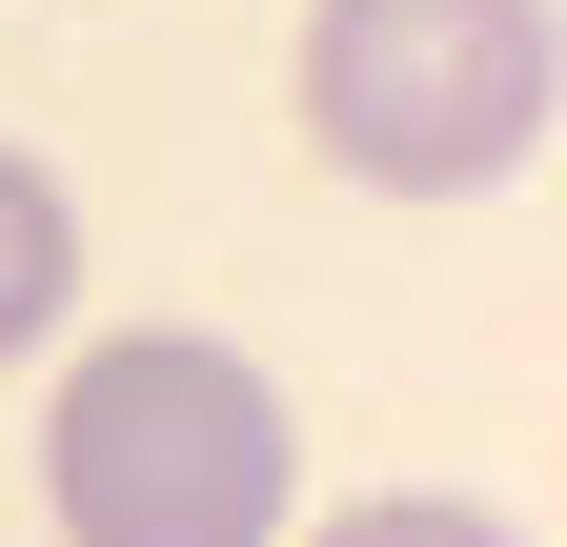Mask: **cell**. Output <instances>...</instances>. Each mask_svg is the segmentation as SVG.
<instances>
[{
    "label": "cell",
    "instance_id": "cell-1",
    "mask_svg": "<svg viewBox=\"0 0 567 547\" xmlns=\"http://www.w3.org/2000/svg\"><path fill=\"white\" fill-rule=\"evenodd\" d=\"M41 507H61V547H284L305 426H284V385L244 345L122 324V345H82L61 405H41Z\"/></svg>",
    "mask_w": 567,
    "mask_h": 547
},
{
    "label": "cell",
    "instance_id": "cell-2",
    "mask_svg": "<svg viewBox=\"0 0 567 547\" xmlns=\"http://www.w3.org/2000/svg\"><path fill=\"white\" fill-rule=\"evenodd\" d=\"M547 122H567L547 0H324L305 21V143L385 203H486Z\"/></svg>",
    "mask_w": 567,
    "mask_h": 547
},
{
    "label": "cell",
    "instance_id": "cell-4",
    "mask_svg": "<svg viewBox=\"0 0 567 547\" xmlns=\"http://www.w3.org/2000/svg\"><path fill=\"white\" fill-rule=\"evenodd\" d=\"M305 547H527L507 507H466V487H365V507H324Z\"/></svg>",
    "mask_w": 567,
    "mask_h": 547
},
{
    "label": "cell",
    "instance_id": "cell-3",
    "mask_svg": "<svg viewBox=\"0 0 567 547\" xmlns=\"http://www.w3.org/2000/svg\"><path fill=\"white\" fill-rule=\"evenodd\" d=\"M61 305H82V203H61V163L0 143V365L61 345Z\"/></svg>",
    "mask_w": 567,
    "mask_h": 547
}]
</instances>
